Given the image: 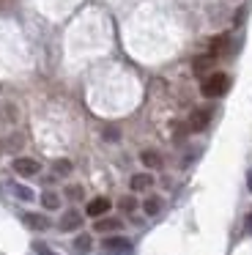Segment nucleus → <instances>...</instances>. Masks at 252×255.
Segmentation results:
<instances>
[{
	"mask_svg": "<svg viewBox=\"0 0 252 255\" xmlns=\"http://www.w3.org/2000/svg\"><path fill=\"white\" fill-rule=\"evenodd\" d=\"M228 88H230V77H228V74H222V72L208 74V77L203 80V85H200V91H203V96H206V99L225 96V94H228Z\"/></svg>",
	"mask_w": 252,
	"mask_h": 255,
	"instance_id": "f257e3e1",
	"label": "nucleus"
},
{
	"mask_svg": "<svg viewBox=\"0 0 252 255\" xmlns=\"http://www.w3.org/2000/svg\"><path fill=\"white\" fill-rule=\"evenodd\" d=\"M211 107H197V110H192V116H189V121H186V129L189 132H203V129L211 124Z\"/></svg>",
	"mask_w": 252,
	"mask_h": 255,
	"instance_id": "f03ea898",
	"label": "nucleus"
},
{
	"mask_svg": "<svg viewBox=\"0 0 252 255\" xmlns=\"http://www.w3.org/2000/svg\"><path fill=\"white\" fill-rule=\"evenodd\" d=\"M102 247H104V253H107V255H131V242H129V239H124V236L104 239Z\"/></svg>",
	"mask_w": 252,
	"mask_h": 255,
	"instance_id": "7ed1b4c3",
	"label": "nucleus"
},
{
	"mask_svg": "<svg viewBox=\"0 0 252 255\" xmlns=\"http://www.w3.org/2000/svg\"><path fill=\"white\" fill-rule=\"evenodd\" d=\"M11 167H14V173H19V176H25V178H30V176H36V173H41V165H38L36 159H30V156H16Z\"/></svg>",
	"mask_w": 252,
	"mask_h": 255,
	"instance_id": "20e7f679",
	"label": "nucleus"
},
{
	"mask_svg": "<svg viewBox=\"0 0 252 255\" xmlns=\"http://www.w3.org/2000/svg\"><path fill=\"white\" fill-rule=\"evenodd\" d=\"M58 225H60V231H77V228L82 225V214L77 209H69L63 217H60Z\"/></svg>",
	"mask_w": 252,
	"mask_h": 255,
	"instance_id": "39448f33",
	"label": "nucleus"
},
{
	"mask_svg": "<svg viewBox=\"0 0 252 255\" xmlns=\"http://www.w3.org/2000/svg\"><path fill=\"white\" fill-rule=\"evenodd\" d=\"M214 63H217V55H211V52H206V55H197L195 63H192V69H195V74H208L214 69Z\"/></svg>",
	"mask_w": 252,
	"mask_h": 255,
	"instance_id": "423d86ee",
	"label": "nucleus"
},
{
	"mask_svg": "<svg viewBox=\"0 0 252 255\" xmlns=\"http://www.w3.org/2000/svg\"><path fill=\"white\" fill-rule=\"evenodd\" d=\"M129 187H131V192H145V189L153 187V176L151 173H137V176H131Z\"/></svg>",
	"mask_w": 252,
	"mask_h": 255,
	"instance_id": "0eeeda50",
	"label": "nucleus"
},
{
	"mask_svg": "<svg viewBox=\"0 0 252 255\" xmlns=\"http://www.w3.org/2000/svg\"><path fill=\"white\" fill-rule=\"evenodd\" d=\"M22 222H25L30 231H47V228H49V220H47V217H44V214H33V211L22 217Z\"/></svg>",
	"mask_w": 252,
	"mask_h": 255,
	"instance_id": "6e6552de",
	"label": "nucleus"
},
{
	"mask_svg": "<svg viewBox=\"0 0 252 255\" xmlns=\"http://www.w3.org/2000/svg\"><path fill=\"white\" fill-rule=\"evenodd\" d=\"M85 211H88V217H104L110 211V200L107 198H93Z\"/></svg>",
	"mask_w": 252,
	"mask_h": 255,
	"instance_id": "1a4fd4ad",
	"label": "nucleus"
},
{
	"mask_svg": "<svg viewBox=\"0 0 252 255\" xmlns=\"http://www.w3.org/2000/svg\"><path fill=\"white\" fill-rule=\"evenodd\" d=\"M96 231H99V233L121 231V220H115V217H104V220H99V222H96Z\"/></svg>",
	"mask_w": 252,
	"mask_h": 255,
	"instance_id": "9d476101",
	"label": "nucleus"
},
{
	"mask_svg": "<svg viewBox=\"0 0 252 255\" xmlns=\"http://www.w3.org/2000/svg\"><path fill=\"white\" fill-rule=\"evenodd\" d=\"M140 159H142V165H145V167H153V170H156V167H162V156H159L156 151H151V148L142 151Z\"/></svg>",
	"mask_w": 252,
	"mask_h": 255,
	"instance_id": "9b49d317",
	"label": "nucleus"
},
{
	"mask_svg": "<svg viewBox=\"0 0 252 255\" xmlns=\"http://www.w3.org/2000/svg\"><path fill=\"white\" fill-rule=\"evenodd\" d=\"M228 47H230V39L228 36H217V39L211 41V55H222V52H228Z\"/></svg>",
	"mask_w": 252,
	"mask_h": 255,
	"instance_id": "f8f14e48",
	"label": "nucleus"
},
{
	"mask_svg": "<svg viewBox=\"0 0 252 255\" xmlns=\"http://www.w3.org/2000/svg\"><path fill=\"white\" fill-rule=\"evenodd\" d=\"M8 189L14 192V198H19V200H33V189L30 187H22V184H8Z\"/></svg>",
	"mask_w": 252,
	"mask_h": 255,
	"instance_id": "ddd939ff",
	"label": "nucleus"
},
{
	"mask_svg": "<svg viewBox=\"0 0 252 255\" xmlns=\"http://www.w3.org/2000/svg\"><path fill=\"white\" fill-rule=\"evenodd\" d=\"M91 247H93V242H91L88 233H80V236L74 239V250H77V253H91Z\"/></svg>",
	"mask_w": 252,
	"mask_h": 255,
	"instance_id": "4468645a",
	"label": "nucleus"
},
{
	"mask_svg": "<svg viewBox=\"0 0 252 255\" xmlns=\"http://www.w3.org/2000/svg\"><path fill=\"white\" fill-rule=\"evenodd\" d=\"M142 211H145L148 217H156L159 211H162V200H159V198H148L145 203H142Z\"/></svg>",
	"mask_w": 252,
	"mask_h": 255,
	"instance_id": "2eb2a0df",
	"label": "nucleus"
},
{
	"mask_svg": "<svg viewBox=\"0 0 252 255\" xmlns=\"http://www.w3.org/2000/svg\"><path fill=\"white\" fill-rule=\"evenodd\" d=\"M41 203H44V209H49V211L60 209V198H58L55 192H44V195H41Z\"/></svg>",
	"mask_w": 252,
	"mask_h": 255,
	"instance_id": "dca6fc26",
	"label": "nucleus"
},
{
	"mask_svg": "<svg viewBox=\"0 0 252 255\" xmlns=\"http://www.w3.org/2000/svg\"><path fill=\"white\" fill-rule=\"evenodd\" d=\"M52 170L58 173V176H69V173H71V162L69 159H55L52 162Z\"/></svg>",
	"mask_w": 252,
	"mask_h": 255,
	"instance_id": "f3484780",
	"label": "nucleus"
},
{
	"mask_svg": "<svg viewBox=\"0 0 252 255\" xmlns=\"http://www.w3.org/2000/svg\"><path fill=\"white\" fill-rule=\"evenodd\" d=\"M134 206H137L134 198H124V200H121V209H124V211H134Z\"/></svg>",
	"mask_w": 252,
	"mask_h": 255,
	"instance_id": "a211bd4d",
	"label": "nucleus"
},
{
	"mask_svg": "<svg viewBox=\"0 0 252 255\" xmlns=\"http://www.w3.org/2000/svg\"><path fill=\"white\" fill-rule=\"evenodd\" d=\"M33 247H36V253H38V255H55L52 250H49L47 244H41V242H36V244H33Z\"/></svg>",
	"mask_w": 252,
	"mask_h": 255,
	"instance_id": "6ab92c4d",
	"label": "nucleus"
},
{
	"mask_svg": "<svg viewBox=\"0 0 252 255\" xmlns=\"http://www.w3.org/2000/svg\"><path fill=\"white\" fill-rule=\"evenodd\" d=\"M66 195H69L71 200H80L82 198V189L80 187H69V189H66Z\"/></svg>",
	"mask_w": 252,
	"mask_h": 255,
	"instance_id": "aec40b11",
	"label": "nucleus"
},
{
	"mask_svg": "<svg viewBox=\"0 0 252 255\" xmlns=\"http://www.w3.org/2000/svg\"><path fill=\"white\" fill-rule=\"evenodd\" d=\"M244 228H247V233H250V236H252V211H250V214H247V220H244Z\"/></svg>",
	"mask_w": 252,
	"mask_h": 255,
	"instance_id": "412c9836",
	"label": "nucleus"
},
{
	"mask_svg": "<svg viewBox=\"0 0 252 255\" xmlns=\"http://www.w3.org/2000/svg\"><path fill=\"white\" fill-rule=\"evenodd\" d=\"M247 189L252 192V167H250V173H247Z\"/></svg>",
	"mask_w": 252,
	"mask_h": 255,
	"instance_id": "4be33fe9",
	"label": "nucleus"
}]
</instances>
